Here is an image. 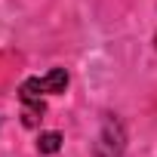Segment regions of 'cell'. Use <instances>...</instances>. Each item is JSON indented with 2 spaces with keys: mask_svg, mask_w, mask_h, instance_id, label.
<instances>
[{
  "mask_svg": "<svg viewBox=\"0 0 157 157\" xmlns=\"http://www.w3.org/2000/svg\"><path fill=\"white\" fill-rule=\"evenodd\" d=\"M68 86V71L65 68H52L43 77H28V80L19 86L22 102H43V96H59Z\"/></svg>",
  "mask_w": 157,
  "mask_h": 157,
  "instance_id": "6da1fadb",
  "label": "cell"
},
{
  "mask_svg": "<svg viewBox=\"0 0 157 157\" xmlns=\"http://www.w3.org/2000/svg\"><path fill=\"white\" fill-rule=\"evenodd\" d=\"M59 148H62V132H40V139H37L40 154H56Z\"/></svg>",
  "mask_w": 157,
  "mask_h": 157,
  "instance_id": "3957f363",
  "label": "cell"
},
{
  "mask_svg": "<svg viewBox=\"0 0 157 157\" xmlns=\"http://www.w3.org/2000/svg\"><path fill=\"white\" fill-rule=\"evenodd\" d=\"M123 148H126V132H123V123L117 117H105L102 123V132L93 145V157H123Z\"/></svg>",
  "mask_w": 157,
  "mask_h": 157,
  "instance_id": "7a4b0ae2",
  "label": "cell"
}]
</instances>
